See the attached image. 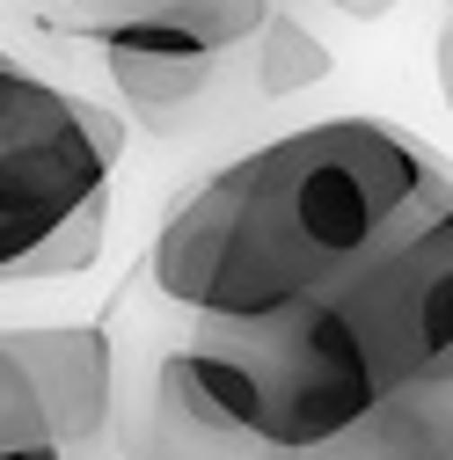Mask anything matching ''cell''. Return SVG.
<instances>
[{
    "mask_svg": "<svg viewBox=\"0 0 453 460\" xmlns=\"http://www.w3.org/2000/svg\"><path fill=\"white\" fill-rule=\"evenodd\" d=\"M453 219L446 161L387 118H329L205 176L147 256L191 322H263L336 300L351 278Z\"/></svg>",
    "mask_w": 453,
    "mask_h": 460,
    "instance_id": "6da1fadb",
    "label": "cell"
},
{
    "mask_svg": "<svg viewBox=\"0 0 453 460\" xmlns=\"http://www.w3.org/2000/svg\"><path fill=\"white\" fill-rule=\"evenodd\" d=\"M205 336L235 358L249 387V438L278 460L329 446L380 402L366 351L351 343L344 314L329 300H300L263 322H205Z\"/></svg>",
    "mask_w": 453,
    "mask_h": 460,
    "instance_id": "3957f363",
    "label": "cell"
},
{
    "mask_svg": "<svg viewBox=\"0 0 453 460\" xmlns=\"http://www.w3.org/2000/svg\"><path fill=\"white\" fill-rule=\"evenodd\" d=\"M446 431H453L446 387H403V394H380L351 431H336L300 460H453Z\"/></svg>",
    "mask_w": 453,
    "mask_h": 460,
    "instance_id": "52a82bcc",
    "label": "cell"
},
{
    "mask_svg": "<svg viewBox=\"0 0 453 460\" xmlns=\"http://www.w3.org/2000/svg\"><path fill=\"white\" fill-rule=\"evenodd\" d=\"M336 74V59H329V44L307 30V22H293V15H263V30L249 37V81H256V95H307V88H322Z\"/></svg>",
    "mask_w": 453,
    "mask_h": 460,
    "instance_id": "9c48e42d",
    "label": "cell"
},
{
    "mask_svg": "<svg viewBox=\"0 0 453 460\" xmlns=\"http://www.w3.org/2000/svg\"><path fill=\"white\" fill-rule=\"evenodd\" d=\"M118 161H125V125L102 102L0 51V285L59 226L110 212Z\"/></svg>",
    "mask_w": 453,
    "mask_h": 460,
    "instance_id": "7a4b0ae2",
    "label": "cell"
},
{
    "mask_svg": "<svg viewBox=\"0 0 453 460\" xmlns=\"http://www.w3.org/2000/svg\"><path fill=\"white\" fill-rule=\"evenodd\" d=\"M102 74L110 88L125 95L132 110V125L161 132V139H176L198 125V102L212 95L219 81V59H154V51H102Z\"/></svg>",
    "mask_w": 453,
    "mask_h": 460,
    "instance_id": "ba28073f",
    "label": "cell"
},
{
    "mask_svg": "<svg viewBox=\"0 0 453 460\" xmlns=\"http://www.w3.org/2000/svg\"><path fill=\"white\" fill-rule=\"evenodd\" d=\"M271 15V0H102L74 22L102 51H154V59H226Z\"/></svg>",
    "mask_w": 453,
    "mask_h": 460,
    "instance_id": "8992f818",
    "label": "cell"
},
{
    "mask_svg": "<svg viewBox=\"0 0 453 460\" xmlns=\"http://www.w3.org/2000/svg\"><path fill=\"white\" fill-rule=\"evenodd\" d=\"M344 314L351 343L366 351L380 394L403 387H446L453 373V219L395 249L366 278H351L329 300Z\"/></svg>",
    "mask_w": 453,
    "mask_h": 460,
    "instance_id": "5b68a950",
    "label": "cell"
},
{
    "mask_svg": "<svg viewBox=\"0 0 453 460\" xmlns=\"http://www.w3.org/2000/svg\"><path fill=\"white\" fill-rule=\"evenodd\" d=\"M0 460H118V343L81 329H0Z\"/></svg>",
    "mask_w": 453,
    "mask_h": 460,
    "instance_id": "277c9868",
    "label": "cell"
}]
</instances>
